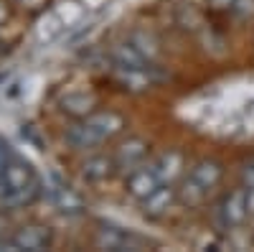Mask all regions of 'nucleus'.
<instances>
[{
    "label": "nucleus",
    "mask_w": 254,
    "mask_h": 252,
    "mask_svg": "<svg viewBox=\"0 0 254 252\" xmlns=\"http://www.w3.org/2000/svg\"><path fill=\"white\" fill-rule=\"evenodd\" d=\"M110 59H112L115 69H155L153 61L147 59L132 41H125V44L112 46Z\"/></svg>",
    "instance_id": "1a4fd4ad"
},
{
    "label": "nucleus",
    "mask_w": 254,
    "mask_h": 252,
    "mask_svg": "<svg viewBox=\"0 0 254 252\" xmlns=\"http://www.w3.org/2000/svg\"><path fill=\"white\" fill-rule=\"evenodd\" d=\"M145 156H147V143L142 138H127L117 148V153L112 156L115 158V171L127 178L132 171H137L140 166H145Z\"/></svg>",
    "instance_id": "20e7f679"
},
{
    "label": "nucleus",
    "mask_w": 254,
    "mask_h": 252,
    "mask_svg": "<svg viewBox=\"0 0 254 252\" xmlns=\"http://www.w3.org/2000/svg\"><path fill=\"white\" fill-rule=\"evenodd\" d=\"M153 69H115V82L120 84L122 89H130V92H142L153 84L150 77Z\"/></svg>",
    "instance_id": "ddd939ff"
},
{
    "label": "nucleus",
    "mask_w": 254,
    "mask_h": 252,
    "mask_svg": "<svg viewBox=\"0 0 254 252\" xmlns=\"http://www.w3.org/2000/svg\"><path fill=\"white\" fill-rule=\"evenodd\" d=\"M125 130V117L107 110V112H92L87 117H81L79 122H74L71 128L64 133L66 140L74 151H89L97 148L99 143L110 140L115 135H120Z\"/></svg>",
    "instance_id": "f03ea898"
},
{
    "label": "nucleus",
    "mask_w": 254,
    "mask_h": 252,
    "mask_svg": "<svg viewBox=\"0 0 254 252\" xmlns=\"http://www.w3.org/2000/svg\"><path fill=\"white\" fill-rule=\"evenodd\" d=\"M26 5H31V8H38V5H44V0H23Z\"/></svg>",
    "instance_id": "b1692460"
},
{
    "label": "nucleus",
    "mask_w": 254,
    "mask_h": 252,
    "mask_svg": "<svg viewBox=\"0 0 254 252\" xmlns=\"http://www.w3.org/2000/svg\"><path fill=\"white\" fill-rule=\"evenodd\" d=\"M247 209H249V214L254 217V186L247 188Z\"/></svg>",
    "instance_id": "4be33fe9"
},
{
    "label": "nucleus",
    "mask_w": 254,
    "mask_h": 252,
    "mask_svg": "<svg viewBox=\"0 0 254 252\" xmlns=\"http://www.w3.org/2000/svg\"><path fill=\"white\" fill-rule=\"evenodd\" d=\"M5 20H8V8H5V3H3V0H0V26H3Z\"/></svg>",
    "instance_id": "5701e85b"
},
{
    "label": "nucleus",
    "mask_w": 254,
    "mask_h": 252,
    "mask_svg": "<svg viewBox=\"0 0 254 252\" xmlns=\"http://www.w3.org/2000/svg\"><path fill=\"white\" fill-rule=\"evenodd\" d=\"M158 181L160 183H168V186H173L181 176H183V156L178 151H165L155 158V163L150 166Z\"/></svg>",
    "instance_id": "9b49d317"
},
{
    "label": "nucleus",
    "mask_w": 254,
    "mask_h": 252,
    "mask_svg": "<svg viewBox=\"0 0 254 252\" xmlns=\"http://www.w3.org/2000/svg\"><path fill=\"white\" fill-rule=\"evenodd\" d=\"M242 183H244V188L254 186V158L242 163Z\"/></svg>",
    "instance_id": "aec40b11"
},
{
    "label": "nucleus",
    "mask_w": 254,
    "mask_h": 252,
    "mask_svg": "<svg viewBox=\"0 0 254 252\" xmlns=\"http://www.w3.org/2000/svg\"><path fill=\"white\" fill-rule=\"evenodd\" d=\"M115 171V158L110 156H92L81 163V176L87 178V181H104V178H110Z\"/></svg>",
    "instance_id": "2eb2a0df"
},
{
    "label": "nucleus",
    "mask_w": 254,
    "mask_h": 252,
    "mask_svg": "<svg viewBox=\"0 0 254 252\" xmlns=\"http://www.w3.org/2000/svg\"><path fill=\"white\" fill-rule=\"evenodd\" d=\"M206 191L198 186V183H193L188 176H186V181H183V188H181V201L183 204H188V206H201L203 201H206Z\"/></svg>",
    "instance_id": "dca6fc26"
},
{
    "label": "nucleus",
    "mask_w": 254,
    "mask_h": 252,
    "mask_svg": "<svg viewBox=\"0 0 254 252\" xmlns=\"http://www.w3.org/2000/svg\"><path fill=\"white\" fill-rule=\"evenodd\" d=\"M97 245L102 250L122 252V250H140V247H145V240L137 237L135 232H127V229H122V227L102 224L99 232H97Z\"/></svg>",
    "instance_id": "39448f33"
},
{
    "label": "nucleus",
    "mask_w": 254,
    "mask_h": 252,
    "mask_svg": "<svg viewBox=\"0 0 254 252\" xmlns=\"http://www.w3.org/2000/svg\"><path fill=\"white\" fill-rule=\"evenodd\" d=\"M239 18H252L254 15V0H234V5H231Z\"/></svg>",
    "instance_id": "a211bd4d"
},
{
    "label": "nucleus",
    "mask_w": 254,
    "mask_h": 252,
    "mask_svg": "<svg viewBox=\"0 0 254 252\" xmlns=\"http://www.w3.org/2000/svg\"><path fill=\"white\" fill-rule=\"evenodd\" d=\"M249 217L247 209V188H237V191H229L214 209V222L219 229H231L244 224V219Z\"/></svg>",
    "instance_id": "7ed1b4c3"
},
{
    "label": "nucleus",
    "mask_w": 254,
    "mask_h": 252,
    "mask_svg": "<svg viewBox=\"0 0 254 252\" xmlns=\"http://www.w3.org/2000/svg\"><path fill=\"white\" fill-rule=\"evenodd\" d=\"M46 196L51 199V204L59 209V212H64V214H79L81 209H84V199H81V194L74 191L69 183L59 181L56 176L46 183Z\"/></svg>",
    "instance_id": "423d86ee"
},
{
    "label": "nucleus",
    "mask_w": 254,
    "mask_h": 252,
    "mask_svg": "<svg viewBox=\"0 0 254 252\" xmlns=\"http://www.w3.org/2000/svg\"><path fill=\"white\" fill-rule=\"evenodd\" d=\"M13 156H15V153H13V148H10V143L0 138V178H3L5 166H8V161H10Z\"/></svg>",
    "instance_id": "6ab92c4d"
},
{
    "label": "nucleus",
    "mask_w": 254,
    "mask_h": 252,
    "mask_svg": "<svg viewBox=\"0 0 254 252\" xmlns=\"http://www.w3.org/2000/svg\"><path fill=\"white\" fill-rule=\"evenodd\" d=\"M173 204H176V188L168 186V183H160L150 196H145L140 201V209L147 219H160L171 212Z\"/></svg>",
    "instance_id": "6e6552de"
},
{
    "label": "nucleus",
    "mask_w": 254,
    "mask_h": 252,
    "mask_svg": "<svg viewBox=\"0 0 254 252\" xmlns=\"http://www.w3.org/2000/svg\"><path fill=\"white\" fill-rule=\"evenodd\" d=\"M188 178L193 181V183H198L203 191L208 194V191H214V188L221 183V178H224V166H221L216 158H203V161L193 163V168L188 171Z\"/></svg>",
    "instance_id": "9d476101"
},
{
    "label": "nucleus",
    "mask_w": 254,
    "mask_h": 252,
    "mask_svg": "<svg viewBox=\"0 0 254 252\" xmlns=\"http://www.w3.org/2000/svg\"><path fill=\"white\" fill-rule=\"evenodd\" d=\"M158 186H160V181H158V176L150 166H140L137 171H132L127 176V191H130V196H135L137 201L150 196Z\"/></svg>",
    "instance_id": "f8f14e48"
},
{
    "label": "nucleus",
    "mask_w": 254,
    "mask_h": 252,
    "mask_svg": "<svg viewBox=\"0 0 254 252\" xmlns=\"http://www.w3.org/2000/svg\"><path fill=\"white\" fill-rule=\"evenodd\" d=\"M38 194H41V181L33 171V166L26 158L13 156L5 166L3 178H0V206L3 209L26 206L36 201Z\"/></svg>",
    "instance_id": "f257e3e1"
},
{
    "label": "nucleus",
    "mask_w": 254,
    "mask_h": 252,
    "mask_svg": "<svg viewBox=\"0 0 254 252\" xmlns=\"http://www.w3.org/2000/svg\"><path fill=\"white\" fill-rule=\"evenodd\" d=\"M94 107H97V97L89 92H74L61 99V110L71 117H87L94 112Z\"/></svg>",
    "instance_id": "4468645a"
},
{
    "label": "nucleus",
    "mask_w": 254,
    "mask_h": 252,
    "mask_svg": "<svg viewBox=\"0 0 254 252\" xmlns=\"http://www.w3.org/2000/svg\"><path fill=\"white\" fill-rule=\"evenodd\" d=\"M54 242V235L49 227H23L10 237L8 247L10 250H26V252H41V250H49Z\"/></svg>",
    "instance_id": "0eeeda50"
},
{
    "label": "nucleus",
    "mask_w": 254,
    "mask_h": 252,
    "mask_svg": "<svg viewBox=\"0 0 254 252\" xmlns=\"http://www.w3.org/2000/svg\"><path fill=\"white\" fill-rule=\"evenodd\" d=\"M130 41H132V44H135L147 59H150V61H153V59L158 56V51H160V49H158V41H155L150 33H145V31H135V33L130 36Z\"/></svg>",
    "instance_id": "f3484780"
},
{
    "label": "nucleus",
    "mask_w": 254,
    "mask_h": 252,
    "mask_svg": "<svg viewBox=\"0 0 254 252\" xmlns=\"http://www.w3.org/2000/svg\"><path fill=\"white\" fill-rule=\"evenodd\" d=\"M231 5H234V0H208V8L211 10H219V13L231 10Z\"/></svg>",
    "instance_id": "412c9836"
}]
</instances>
